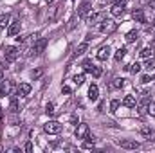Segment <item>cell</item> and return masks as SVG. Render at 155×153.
Returning a JSON list of instances; mask_svg holds the SVG:
<instances>
[{"label":"cell","mask_w":155,"mask_h":153,"mask_svg":"<svg viewBox=\"0 0 155 153\" xmlns=\"http://www.w3.org/2000/svg\"><path fill=\"white\" fill-rule=\"evenodd\" d=\"M117 31V24L114 22V20H103L101 24H99V33L101 34H114Z\"/></svg>","instance_id":"cell-1"},{"label":"cell","mask_w":155,"mask_h":153,"mask_svg":"<svg viewBox=\"0 0 155 153\" xmlns=\"http://www.w3.org/2000/svg\"><path fill=\"white\" fill-rule=\"evenodd\" d=\"M83 69H85V72L92 74V76L96 77V79L103 76V69H101V67H96V65H94L90 60H85V61H83Z\"/></svg>","instance_id":"cell-2"},{"label":"cell","mask_w":155,"mask_h":153,"mask_svg":"<svg viewBox=\"0 0 155 153\" xmlns=\"http://www.w3.org/2000/svg\"><path fill=\"white\" fill-rule=\"evenodd\" d=\"M4 54H5V61L13 63V61H16V60H18V56H20V49H18V47L9 45V47H5Z\"/></svg>","instance_id":"cell-3"},{"label":"cell","mask_w":155,"mask_h":153,"mask_svg":"<svg viewBox=\"0 0 155 153\" xmlns=\"http://www.w3.org/2000/svg\"><path fill=\"white\" fill-rule=\"evenodd\" d=\"M116 142H117V146H121L124 150H139L141 148V144L137 141H134V139H117Z\"/></svg>","instance_id":"cell-4"},{"label":"cell","mask_w":155,"mask_h":153,"mask_svg":"<svg viewBox=\"0 0 155 153\" xmlns=\"http://www.w3.org/2000/svg\"><path fill=\"white\" fill-rule=\"evenodd\" d=\"M43 130H45V133H49V135H58V133L61 132V124H60L58 121H49V122H45Z\"/></svg>","instance_id":"cell-5"},{"label":"cell","mask_w":155,"mask_h":153,"mask_svg":"<svg viewBox=\"0 0 155 153\" xmlns=\"http://www.w3.org/2000/svg\"><path fill=\"white\" fill-rule=\"evenodd\" d=\"M13 90H15L13 81H5V79L0 81V97H5V96L13 94Z\"/></svg>","instance_id":"cell-6"},{"label":"cell","mask_w":155,"mask_h":153,"mask_svg":"<svg viewBox=\"0 0 155 153\" xmlns=\"http://www.w3.org/2000/svg\"><path fill=\"white\" fill-rule=\"evenodd\" d=\"M45 47H47V40L45 38L36 40L35 45H33V49H31V54H33V56H40V54L45 50Z\"/></svg>","instance_id":"cell-7"},{"label":"cell","mask_w":155,"mask_h":153,"mask_svg":"<svg viewBox=\"0 0 155 153\" xmlns=\"http://www.w3.org/2000/svg\"><path fill=\"white\" fill-rule=\"evenodd\" d=\"M105 20V13H92V15H88L87 16V24L88 25H97V24H101Z\"/></svg>","instance_id":"cell-8"},{"label":"cell","mask_w":155,"mask_h":153,"mask_svg":"<svg viewBox=\"0 0 155 153\" xmlns=\"http://www.w3.org/2000/svg\"><path fill=\"white\" fill-rule=\"evenodd\" d=\"M124 11H126V5H124V2H116L114 5H112V9H110V13H112V16H123L124 15Z\"/></svg>","instance_id":"cell-9"},{"label":"cell","mask_w":155,"mask_h":153,"mask_svg":"<svg viewBox=\"0 0 155 153\" xmlns=\"http://www.w3.org/2000/svg\"><path fill=\"white\" fill-rule=\"evenodd\" d=\"M148 105H150V96L148 94H144V97L135 105L137 106V110H139V114L141 115H146V110H148Z\"/></svg>","instance_id":"cell-10"},{"label":"cell","mask_w":155,"mask_h":153,"mask_svg":"<svg viewBox=\"0 0 155 153\" xmlns=\"http://www.w3.org/2000/svg\"><path fill=\"white\" fill-rule=\"evenodd\" d=\"M110 47L108 45H103V47H99V50H97V54H96V58L99 60V61H107L108 58H110Z\"/></svg>","instance_id":"cell-11"},{"label":"cell","mask_w":155,"mask_h":153,"mask_svg":"<svg viewBox=\"0 0 155 153\" xmlns=\"http://www.w3.org/2000/svg\"><path fill=\"white\" fill-rule=\"evenodd\" d=\"M141 135H143L148 142H155V130H153V128L143 126V128H141Z\"/></svg>","instance_id":"cell-12"},{"label":"cell","mask_w":155,"mask_h":153,"mask_svg":"<svg viewBox=\"0 0 155 153\" xmlns=\"http://www.w3.org/2000/svg\"><path fill=\"white\" fill-rule=\"evenodd\" d=\"M90 133V130H88V124H85V122H79L76 128V137L78 139H85L87 135Z\"/></svg>","instance_id":"cell-13"},{"label":"cell","mask_w":155,"mask_h":153,"mask_svg":"<svg viewBox=\"0 0 155 153\" xmlns=\"http://www.w3.org/2000/svg\"><path fill=\"white\" fill-rule=\"evenodd\" d=\"M16 94L22 96V97L29 96V94H31V85H29V83H20V85L16 86Z\"/></svg>","instance_id":"cell-14"},{"label":"cell","mask_w":155,"mask_h":153,"mask_svg":"<svg viewBox=\"0 0 155 153\" xmlns=\"http://www.w3.org/2000/svg\"><path fill=\"white\" fill-rule=\"evenodd\" d=\"M90 9H92V4H90V2H83V4L78 7V16H88Z\"/></svg>","instance_id":"cell-15"},{"label":"cell","mask_w":155,"mask_h":153,"mask_svg":"<svg viewBox=\"0 0 155 153\" xmlns=\"http://www.w3.org/2000/svg\"><path fill=\"white\" fill-rule=\"evenodd\" d=\"M132 18L139 24H146V16H144V11L143 9H134L132 11Z\"/></svg>","instance_id":"cell-16"},{"label":"cell","mask_w":155,"mask_h":153,"mask_svg":"<svg viewBox=\"0 0 155 153\" xmlns=\"http://www.w3.org/2000/svg\"><path fill=\"white\" fill-rule=\"evenodd\" d=\"M18 33H20V20L11 22V24H9V27H7V34H9V36H16Z\"/></svg>","instance_id":"cell-17"},{"label":"cell","mask_w":155,"mask_h":153,"mask_svg":"<svg viewBox=\"0 0 155 153\" xmlns=\"http://www.w3.org/2000/svg\"><path fill=\"white\" fill-rule=\"evenodd\" d=\"M97 97H99V88H97V85H90V86H88V99H90V101H97Z\"/></svg>","instance_id":"cell-18"},{"label":"cell","mask_w":155,"mask_h":153,"mask_svg":"<svg viewBox=\"0 0 155 153\" xmlns=\"http://www.w3.org/2000/svg\"><path fill=\"white\" fill-rule=\"evenodd\" d=\"M123 105H124L126 108H135V105H137V99H135L134 96H126V97L123 99Z\"/></svg>","instance_id":"cell-19"},{"label":"cell","mask_w":155,"mask_h":153,"mask_svg":"<svg viewBox=\"0 0 155 153\" xmlns=\"http://www.w3.org/2000/svg\"><path fill=\"white\" fill-rule=\"evenodd\" d=\"M137 36H139V33H137V31H128V33H126V36H124V40H126L128 43H134V41H137Z\"/></svg>","instance_id":"cell-20"},{"label":"cell","mask_w":155,"mask_h":153,"mask_svg":"<svg viewBox=\"0 0 155 153\" xmlns=\"http://www.w3.org/2000/svg\"><path fill=\"white\" fill-rule=\"evenodd\" d=\"M87 49H88V43H87V41L79 43V45L76 47V56H81V54H85V52H87Z\"/></svg>","instance_id":"cell-21"},{"label":"cell","mask_w":155,"mask_h":153,"mask_svg":"<svg viewBox=\"0 0 155 153\" xmlns=\"http://www.w3.org/2000/svg\"><path fill=\"white\" fill-rule=\"evenodd\" d=\"M139 54H141V58H144V60H146V58H152V56H153V49H152V47H144Z\"/></svg>","instance_id":"cell-22"},{"label":"cell","mask_w":155,"mask_h":153,"mask_svg":"<svg viewBox=\"0 0 155 153\" xmlns=\"http://www.w3.org/2000/svg\"><path fill=\"white\" fill-rule=\"evenodd\" d=\"M146 70H155V60L153 58H146V61H144V65H143Z\"/></svg>","instance_id":"cell-23"},{"label":"cell","mask_w":155,"mask_h":153,"mask_svg":"<svg viewBox=\"0 0 155 153\" xmlns=\"http://www.w3.org/2000/svg\"><path fill=\"white\" fill-rule=\"evenodd\" d=\"M9 20H11V16H9L7 13L0 15V27H5V25H9Z\"/></svg>","instance_id":"cell-24"},{"label":"cell","mask_w":155,"mask_h":153,"mask_svg":"<svg viewBox=\"0 0 155 153\" xmlns=\"http://www.w3.org/2000/svg\"><path fill=\"white\" fill-rule=\"evenodd\" d=\"M72 81H74V85L81 86V85L85 83V74H76V76L72 77Z\"/></svg>","instance_id":"cell-25"},{"label":"cell","mask_w":155,"mask_h":153,"mask_svg":"<svg viewBox=\"0 0 155 153\" xmlns=\"http://www.w3.org/2000/svg\"><path fill=\"white\" fill-rule=\"evenodd\" d=\"M124 54H126V49H124V47H119L116 50V61H121V60L124 58Z\"/></svg>","instance_id":"cell-26"},{"label":"cell","mask_w":155,"mask_h":153,"mask_svg":"<svg viewBox=\"0 0 155 153\" xmlns=\"http://www.w3.org/2000/svg\"><path fill=\"white\" fill-rule=\"evenodd\" d=\"M123 86H124V79L123 77H116L112 81V88H123Z\"/></svg>","instance_id":"cell-27"},{"label":"cell","mask_w":155,"mask_h":153,"mask_svg":"<svg viewBox=\"0 0 155 153\" xmlns=\"http://www.w3.org/2000/svg\"><path fill=\"white\" fill-rule=\"evenodd\" d=\"M126 69H128V70H130V72H132V74H137V72H139V70H141V65H139V63H137V61H135V63H132V65H128V67H126Z\"/></svg>","instance_id":"cell-28"},{"label":"cell","mask_w":155,"mask_h":153,"mask_svg":"<svg viewBox=\"0 0 155 153\" xmlns=\"http://www.w3.org/2000/svg\"><path fill=\"white\" fill-rule=\"evenodd\" d=\"M9 112H11V114H16V112H18V101H16V99H11V103H9Z\"/></svg>","instance_id":"cell-29"},{"label":"cell","mask_w":155,"mask_h":153,"mask_svg":"<svg viewBox=\"0 0 155 153\" xmlns=\"http://www.w3.org/2000/svg\"><path fill=\"white\" fill-rule=\"evenodd\" d=\"M119 105H121V101H119V99H112V101H110V112H112V114H114V112H117Z\"/></svg>","instance_id":"cell-30"},{"label":"cell","mask_w":155,"mask_h":153,"mask_svg":"<svg viewBox=\"0 0 155 153\" xmlns=\"http://www.w3.org/2000/svg\"><path fill=\"white\" fill-rule=\"evenodd\" d=\"M45 114H47V115H54V114H56V110H54V105H52V103H49V105L45 106Z\"/></svg>","instance_id":"cell-31"},{"label":"cell","mask_w":155,"mask_h":153,"mask_svg":"<svg viewBox=\"0 0 155 153\" xmlns=\"http://www.w3.org/2000/svg\"><path fill=\"white\" fill-rule=\"evenodd\" d=\"M146 114H150L152 117H155V103H153V101H150V105H148V110H146Z\"/></svg>","instance_id":"cell-32"},{"label":"cell","mask_w":155,"mask_h":153,"mask_svg":"<svg viewBox=\"0 0 155 153\" xmlns=\"http://www.w3.org/2000/svg\"><path fill=\"white\" fill-rule=\"evenodd\" d=\"M41 74H43V70H41V69H36V70H33V72H31V77H33V79H38Z\"/></svg>","instance_id":"cell-33"},{"label":"cell","mask_w":155,"mask_h":153,"mask_svg":"<svg viewBox=\"0 0 155 153\" xmlns=\"http://www.w3.org/2000/svg\"><path fill=\"white\" fill-rule=\"evenodd\" d=\"M61 92H63V94H71L72 90H71V86H67V85H63V86H61Z\"/></svg>","instance_id":"cell-34"},{"label":"cell","mask_w":155,"mask_h":153,"mask_svg":"<svg viewBox=\"0 0 155 153\" xmlns=\"http://www.w3.org/2000/svg\"><path fill=\"white\" fill-rule=\"evenodd\" d=\"M71 124H78V115L76 114L71 115Z\"/></svg>","instance_id":"cell-35"},{"label":"cell","mask_w":155,"mask_h":153,"mask_svg":"<svg viewBox=\"0 0 155 153\" xmlns=\"http://www.w3.org/2000/svg\"><path fill=\"white\" fill-rule=\"evenodd\" d=\"M25 151H27V153L33 151V144H31V142H27V144H25Z\"/></svg>","instance_id":"cell-36"},{"label":"cell","mask_w":155,"mask_h":153,"mask_svg":"<svg viewBox=\"0 0 155 153\" xmlns=\"http://www.w3.org/2000/svg\"><path fill=\"white\" fill-rule=\"evenodd\" d=\"M150 47H152V49H155V38L152 40V43H150Z\"/></svg>","instance_id":"cell-37"},{"label":"cell","mask_w":155,"mask_h":153,"mask_svg":"<svg viewBox=\"0 0 155 153\" xmlns=\"http://www.w3.org/2000/svg\"><path fill=\"white\" fill-rule=\"evenodd\" d=\"M148 2H150V5H152V7H155V0H148Z\"/></svg>","instance_id":"cell-38"},{"label":"cell","mask_w":155,"mask_h":153,"mask_svg":"<svg viewBox=\"0 0 155 153\" xmlns=\"http://www.w3.org/2000/svg\"><path fill=\"white\" fill-rule=\"evenodd\" d=\"M2 79H4V74H2V70H0V81H2Z\"/></svg>","instance_id":"cell-39"},{"label":"cell","mask_w":155,"mask_h":153,"mask_svg":"<svg viewBox=\"0 0 155 153\" xmlns=\"http://www.w3.org/2000/svg\"><path fill=\"white\" fill-rule=\"evenodd\" d=\"M47 2H49V4H51V2H52V0H47Z\"/></svg>","instance_id":"cell-40"},{"label":"cell","mask_w":155,"mask_h":153,"mask_svg":"<svg viewBox=\"0 0 155 153\" xmlns=\"http://www.w3.org/2000/svg\"><path fill=\"white\" fill-rule=\"evenodd\" d=\"M153 27H155V20H153Z\"/></svg>","instance_id":"cell-41"},{"label":"cell","mask_w":155,"mask_h":153,"mask_svg":"<svg viewBox=\"0 0 155 153\" xmlns=\"http://www.w3.org/2000/svg\"><path fill=\"white\" fill-rule=\"evenodd\" d=\"M99 2H105V0H99Z\"/></svg>","instance_id":"cell-42"},{"label":"cell","mask_w":155,"mask_h":153,"mask_svg":"<svg viewBox=\"0 0 155 153\" xmlns=\"http://www.w3.org/2000/svg\"><path fill=\"white\" fill-rule=\"evenodd\" d=\"M0 114H2V112H0Z\"/></svg>","instance_id":"cell-43"}]
</instances>
